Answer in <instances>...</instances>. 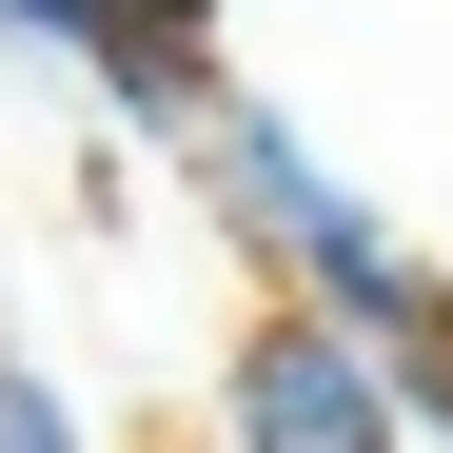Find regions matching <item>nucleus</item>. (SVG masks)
I'll list each match as a JSON object with an SVG mask.
<instances>
[{"instance_id": "obj_2", "label": "nucleus", "mask_w": 453, "mask_h": 453, "mask_svg": "<svg viewBox=\"0 0 453 453\" xmlns=\"http://www.w3.org/2000/svg\"><path fill=\"white\" fill-rule=\"evenodd\" d=\"M217 414H237V453H414L395 414V355H355L335 316H237V374H217Z\"/></svg>"}, {"instance_id": "obj_3", "label": "nucleus", "mask_w": 453, "mask_h": 453, "mask_svg": "<svg viewBox=\"0 0 453 453\" xmlns=\"http://www.w3.org/2000/svg\"><path fill=\"white\" fill-rule=\"evenodd\" d=\"M0 453H80V395H59L40 355H0Z\"/></svg>"}, {"instance_id": "obj_1", "label": "nucleus", "mask_w": 453, "mask_h": 453, "mask_svg": "<svg viewBox=\"0 0 453 453\" xmlns=\"http://www.w3.org/2000/svg\"><path fill=\"white\" fill-rule=\"evenodd\" d=\"M178 158H197V178H217V217L296 276V316H335L355 355H434V335H453V276H434V257H414V237H395V217H374L316 138L257 99V80H217V99L178 119Z\"/></svg>"}]
</instances>
